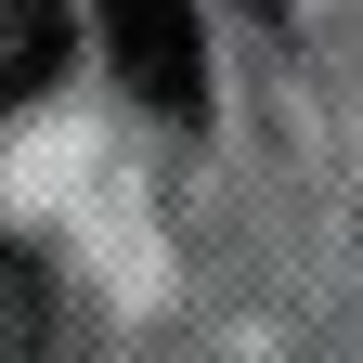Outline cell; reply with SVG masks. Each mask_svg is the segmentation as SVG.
<instances>
[{
	"label": "cell",
	"mask_w": 363,
	"mask_h": 363,
	"mask_svg": "<svg viewBox=\"0 0 363 363\" xmlns=\"http://www.w3.org/2000/svg\"><path fill=\"white\" fill-rule=\"evenodd\" d=\"M104 52H117V78H130V104H156V117H195V104H208L195 0H104Z\"/></svg>",
	"instance_id": "1"
},
{
	"label": "cell",
	"mask_w": 363,
	"mask_h": 363,
	"mask_svg": "<svg viewBox=\"0 0 363 363\" xmlns=\"http://www.w3.org/2000/svg\"><path fill=\"white\" fill-rule=\"evenodd\" d=\"M247 13H286V0H247Z\"/></svg>",
	"instance_id": "3"
},
{
	"label": "cell",
	"mask_w": 363,
	"mask_h": 363,
	"mask_svg": "<svg viewBox=\"0 0 363 363\" xmlns=\"http://www.w3.org/2000/svg\"><path fill=\"white\" fill-rule=\"evenodd\" d=\"M78 65V0H0V104H39Z\"/></svg>",
	"instance_id": "2"
}]
</instances>
